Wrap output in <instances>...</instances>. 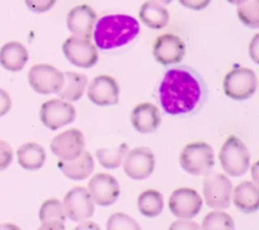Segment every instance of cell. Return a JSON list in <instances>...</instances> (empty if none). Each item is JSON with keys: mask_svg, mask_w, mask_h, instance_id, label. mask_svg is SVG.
I'll use <instances>...</instances> for the list:
<instances>
[{"mask_svg": "<svg viewBox=\"0 0 259 230\" xmlns=\"http://www.w3.org/2000/svg\"><path fill=\"white\" fill-rule=\"evenodd\" d=\"M158 98L162 109L168 115H192L206 100V85L194 68L180 65L164 73L158 87Z\"/></svg>", "mask_w": 259, "mask_h": 230, "instance_id": "cell-1", "label": "cell"}, {"mask_svg": "<svg viewBox=\"0 0 259 230\" xmlns=\"http://www.w3.org/2000/svg\"><path fill=\"white\" fill-rule=\"evenodd\" d=\"M141 32L136 18L125 14L104 15L96 20L94 40L99 50H113L132 42Z\"/></svg>", "mask_w": 259, "mask_h": 230, "instance_id": "cell-2", "label": "cell"}, {"mask_svg": "<svg viewBox=\"0 0 259 230\" xmlns=\"http://www.w3.org/2000/svg\"><path fill=\"white\" fill-rule=\"evenodd\" d=\"M182 169L194 176H202L211 172L215 164L214 151L204 142H194L182 149L180 156Z\"/></svg>", "mask_w": 259, "mask_h": 230, "instance_id": "cell-3", "label": "cell"}, {"mask_svg": "<svg viewBox=\"0 0 259 230\" xmlns=\"http://www.w3.org/2000/svg\"><path fill=\"white\" fill-rule=\"evenodd\" d=\"M223 169L233 177L243 176L250 167V153L238 136L230 135L219 154Z\"/></svg>", "mask_w": 259, "mask_h": 230, "instance_id": "cell-4", "label": "cell"}, {"mask_svg": "<svg viewBox=\"0 0 259 230\" xmlns=\"http://www.w3.org/2000/svg\"><path fill=\"white\" fill-rule=\"evenodd\" d=\"M224 93L233 100H248L257 90V76L247 67H235L224 78Z\"/></svg>", "mask_w": 259, "mask_h": 230, "instance_id": "cell-5", "label": "cell"}, {"mask_svg": "<svg viewBox=\"0 0 259 230\" xmlns=\"http://www.w3.org/2000/svg\"><path fill=\"white\" fill-rule=\"evenodd\" d=\"M62 51L65 57L72 65L80 68H91L98 63L99 55L96 45L86 38L68 37L63 42Z\"/></svg>", "mask_w": 259, "mask_h": 230, "instance_id": "cell-6", "label": "cell"}, {"mask_svg": "<svg viewBox=\"0 0 259 230\" xmlns=\"http://www.w3.org/2000/svg\"><path fill=\"white\" fill-rule=\"evenodd\" d=\"M204 179V197L207 206L223 210L229 207L232 202L233 185L225 174L207 173Z\"/></svg>", "mask_w": 259, "mask_h": 230, "instance_id": "cell-7", "label": "cell"}, {"mask_svg": "<svg viewBox=\"0 0 259 230\" xmlns=\"http://www.w3.org/2000/svg\"><path fill=\"white\" fill-rule=\"evenodd\" d=\"M29 85L35 93L48 95L57 94L65 83V76L61 71L51 65H35L28 73Z\"/></svg>", "mask_w": 259, "mask_h": 230, "instance_id": "cell-8", "label": "cell"}, {"mask_svg": "<svg viewBox=\"0 0 259 230\" xmlns=\"http://www.w3.org/2000/svg\"><path fill=\"white\" fill-rule=\"evenodd\" d=\"M63 210L66 216L72 221H83L94 215L95 205L90 192L85 187H73L63 199Z\"/></svg>", "mask_w": 259, "mask_h": 230, "instance_id": "cell-9", "label": "cell"}, {"mask_svg": "<svg viewBox=\"0 0 259 230\" xmlns=\"http://www.w3.org/2000/svg\"><path fill=\"white\" fill-rule=\"evenodd\" d=\"M76 119V110L68 101L52 99L43 103L40 108V120L50 130H57Z\"/></svg>", "mask_w": 259, "mask_h": 230, "instance_id": "cell-10", "label": "cell"}, {"mask_svg": "<svg viewBox=\"0 0 259 230\" xmlns=\"http://www.w3.org/2000/svg\"><path fill=\"white\" fill-rule=\"evenodd\" d=\"M169 210L179 219H192L202 209V199L194 189L182 187L172 192L168 201Z\"/></svg>", "mask_w": 259, "mask_h": 230, "instance_id": "cell-11", "label": "cell"}, {"mask_svg": "<svg viewBox=\"0 0 259 230\" xmlns=\"http://www.w3.org/2000/svg\"><path fill=\"white\" fill-rule=\"evenodd\" d=\"M124 172L132 179H146L154 169V156L147 147H139L126 152L124 156Z\"/></svg>", "mask_w": 259, "mask_h": 230, "instance_id": "cell-12", "label": "cell"}, {"mask_svg": "<svg viewBox=\"0 0 259 230\" xmlns=\"http://www.w3.org/2000/svg\"><path fill=\"white\" fill-rule=\"evenodd\" d=\"M51 151L62 161H71L85 151V138L78 129H68L51 142Z\"/></svg>", "mask_w": 259, "mask_h": 230, "instance_id": "cell-13", "label": "cell"}, {"mask_svg": "<svg viewBox=\"0 0 259 230\" xmlns=\"http://www.w3.org/2000/svg\"><path fill=\"white\" fill-rule=\"evenodd\" d=\"M89 192L99 206H110L120 196L118 179L108 173H98L89 182Z\"/></svg>", "mask_w": 259, "mask_h": 230, "instance_id": "cell-14", "label": "cell"}, {"mask_svg": "<svg viewBox=\"0 0 259 230\" xmlns=\"http://www.w3.org/2000/svg\"><path fill=\"white\" fill-rule=\"evenodd\" d=\"M186 53V44L175 34H162L153 44V56L161 65H176L182 61Z\"/></svg>", "mask_w": 259, "mask_h": 230, "instance_id": "cell-15", "label": "cell"}, {"mask_svg": "<svg viewBox=\"0 0 259 230\" xmlns=\"http://www.w3.org/2000/svg\"><path fill=\"white\" fill-rule=\"evenodd\" d=\"M88 98L91 103L99 106L115 105L119 101L118 82L111 76H98L89 85Z\"/></svg>", "mask_w": 259, "mask_h": 230, "instance_id": "cell-16", "label": "cell"}, {"mask_svg": "<svg viewBox=\"0 0 259 230\" xmlns=\"http://www.w3.org/2000/svg\"><path fill=\"white\" fill-rule=\"evenodd\" d=\"M96 20L98 17L93 8L89 5H78L72 8L68 13L67 28L76 37L91 39Z\"/></svg>", "mask_w": 259, "mask_h": 230, "instance_id": "cell-17", "label": "cell"}, {"mask_svg": "<svg viewBox=\"0 0 259 230\" xmlns=\"http://www.w3.org/2000/svg\"><path fill=\"white\" fill-rule=\"evenodd\" d=\"M131 121L137 131L148 134L156 130L161 124V113L153 104H139L132 111Z\"/></svg>", "mask_w": 259, "mask_h": 230, "instance_id": "cell-18", "label": "cell"}, {"mask_svg": "<svg viewBox=\"0 0 259 230\" xmlns=\"http://www.w3.org/2000/svg\"><path fill=\"white\" fill-rule=\"evenodd\" d=\"M57 167L67 178L73 179V181H82L93 173L94 159L89 152L83 151L80 156L71 161L60 159L57 162Z\"/></svg>", "mask_w": 259, "mask_h": 230, "instance_id": "cell-19", "label": "cell"}, {"mask_svg": "<svg viewBox=\"0 0 259 230\" xmlns=\"http://www.w3.org/2000/svg\"><path fill=\"white\" fill-rule=\"evenodd\" d=\"M28 58L29 55L27 48L19 42H8L0 48V65L12 72L23 70Z\"/></svg>", "mask_w": 259, "mask_h": 230, "instance_id": "cell-20", "label": "cell"}, {"mask_svg": "<svg viewBox=\"0 0 259 230\" xmlns=\"http://www.w3.org/2000/svg\"><path fill=\"white\" fill-rule=\"evenodd\" d=\"M233 202L240 211L245 214L255 212L259 209V191L257 185L244 181L234 189Z\"/></svg>", "mask_w": 259, "mask_h": 230, "instance_id": "cell-21", "label": "cell"}, {"mask_svg": "<svg viewBox=\"0 0 259 230\" xmlns=\"http://www.w3.org/2000/svg\"><path fill=\"white\" fill-rule=\"evenodd\" d=\"M139 19L151 29H162L168 24L169 13L158 2H146L139 10Z\"/></svg>", "mask_w": 259, "mask_h": 230, "instance_id": "cell-22", "label": "cell"}, {"mask_svg": "<svg viewBox=\"0 0 259 230\" xmlns=\"http://www.w3.org/2000/svg\"><path fill=\"white\" fill-rule=\"evenodd\" d=\"M18 163L27 171H37L46 162V152L42 146L34 142L24 143L17 151Z\"/></svg>", "mask_w": 259, "mask_h": 230, "instance_id": "cell-23", "label": "cell"}, {"mask_svg": "<svg viewBox=\"0 0 259 230\" xmlns=\"http://www.w3.org/2000/svg\"><path fill=\"white\" fill-rule=\"evenodd\" d=\"M63 76H65V83H63V87L57 93L60 99L66 101L80 100L88 86L86 76L78 72H66L63 73Z\"/></svg>", "mask_w": 259, "mask_h": 230, "instance_id": "cell-24", "label": "cell"}, {"mask_svg": "<svg viewBox=\"0 0 259 230\" xmlns=\"http://www.w3.org/2000/svg\"><path fill=\"white\" fill-rule=\"evenodd\" d=\"M138 210L146 217H156L163 210V196L157 190H147L138 197Z\"/></svg>", "mask_w": 259, "mask_h": 230, "instance_id": "cell-25", "label": "cell"}, {"mask_svg": "<svg viewBox=\"0 0 259 230\" xmlns=\"http://www.w3.org/2000/svg\"><path fill=\"white\" fill-rule=\"evenodd\" d=\"M128 152V144L123 143L115 148H100L96 151L99 163L108 169H115L123 162L124 156Z\"/></svg>", "mask_w": 259, "mask_h": 230, "instance_id": "cell-26", "label": "cell"}, {"mask_svg": "<svg viewBox=\"0 0 259 230\" xmlns=\"http://www.w3.org/2000/svg\"><path fill=\"white\" fill-rule=\"evenodd\" d=\"M237 14L245 27L257 29L259 27V0H247L238 5Z\"/></svg>", "mask_w": 259, "mask_h": 230, "instance_id": "cell-27", "label": "cell"}, {"mask_svg": "<svg viewBox=\"0 0 259 230\" xmlns=\"http://www.w3.org/2000/svg\"><path fill=\"white\" fill-rule=\"evenodd\" d=\"M39 220L43 222L58 221L65 222L66 214L63 210L62 202L56 199H50L43 202L42 207L39 210Z\"/></svg>", "mask_w": 259, "mask_h": 230, "instance_id": "cell-28", "label": "cell"}, {"mask_svg": "<svg viewBox=\"0 0 259 230\" xmlns=\"http://www.w3.org/2000/svg\"><path fill=\"white\" fill-rule=\"evenodd\" d=\"M235 227L234 221L232 216L224 211H211L205 216L202 221V229L211 230V229H230Z\"/></svg>", "mask_w": 259, "mask_h": 230, "instance_id": "cell-29", "label": "cell"}, {"mask_svg": "<svg viewBox=\"0 0 259 230\" xmlns=\"http://www.w3.org/2000/svg\"><path fill=\"white\" fill-rule=\"evenodd\" d=\"M106 229L109 230H139L141 226L133 217L123 214V212H115L109 217L106 222Z\"/></svg>", "mask_w": 259, "mask_h": 230, "instance_id": "cell-30", "label": "cell"}, {"mask_svg": "<svg viewBox=\"0 0 259 230\" xmlns=\"http://www.w3.org/2000/svg\"><path fill=\"white\" fill-rule=\"evenodd\" d=\"M29 10L34 13H46L52 9L57 0H24Z\"/></svg>", "mask_w": 259, "mask_h": 230, "instance_id": "cell-31", "label": "cell"}, {"mask_svg": "<svg viewBox=\"0 0 259 230\" xmlns=\"http://www.w3.org/2000/svg\"><path fill=\"white\" fill-rule=\"evenodd\" d=\"M13 161V149L7 142L0 141V171H4Z\"/></svg>", "mask_w": 259, "mask_h": 230, "instance_id": "cell-32", "label": "cell"}, {"mask_svg": "<svg viewBox=\"0 0 259 230\" xmlns=\"http://www.w3.org/2000/svg\"><path fill=\"white\" fill-rule=\"evenodd\" d=\"M182 7L191 10H202L209 7L211 0H179Z\"/></svg>", "mask_w": 259, "mask_h": 230, "instance_id": "cell-33", "label": "cell"}, {"mask_svg": "<svg viewBox=\"0 0 259 230\" xmlns=\"http://www.w3.org/2000/svg\"><path fill=\"white\" fill-rule=\"evenodd\" d=\"M12 108V99L5 90L0 88V118L4 116Z\"/></svg>", "mask_w": 259, "mask_h": 230, "instance_id": "cell-34", "label": "cell"}, {"mask_svg": "<svg viewBox=\"0 0 259 230\" xmlns=\"http://www.w3.org/2000/svg\"><path fill=\"white\" fill-rule=\"evenodd\" d=\"M171 229H199V224L190 221V219H182L181 221H176L171 225Z\"/></svg>", "mask_w": 259, "mask_h": 230, "instance_id": "cell-35", "label": "cell"}, {"mask_svg": "<svg viewBox=\"0 0 259 230\" xmlns=\"http://www.w3.org/2000/svg\"><path fill=\"white\" fill-rule=\"evenodd\" d=\"M40 229H65V224L58 221L43 222V224L40 225Z\"/></svg>", "mask_w": 259, "mask_h": 230, "instance_id": "cell-36", "label": "cell"}, {"mask_svg": "<svg viewBox=\"0 0 259 230\" xmlns=\"http://www.w3.org/2000/svg\"><path fill=\"white\" fill-rule=\"evenodd\" d=\"M82 227H94V229L99 230L98 225L94 224V222H88V220H83L80 225H77V226H76V229H82Z\"/></svg>", "mask_w": 259, "mask_h": 230, "instance_id": "cell-37", "label": "cell"}, {"mask_svg": "<svg viewBox=\"0 0 259 230\" xmlns=\"http://www.w3.org/2000/svg\"><path fill=\"white\" fill-rule=\"evenodd\" d=\"M228 2L233 5H240V4H243V3L247 2V0H228Z\"/></svg>", "mask_w": 259, "mask_h": 230, "instance_id": "cell-38", "label": "cell"}, {"mask_svg": "<svg viewBox=\"0 0 259 230\" xmlns=\"http://www.w3.org/2000/svg\"><path fill=\"white\" fill-rule=\"evenodd\" d=\"M154 2H158V3H161V4H169V3L172 2V0H154Z\"/></svg>", "mask_w": 259, "mask_h": 230, "instance_id": "cell-39", "label": "cell"}]
</instances>
